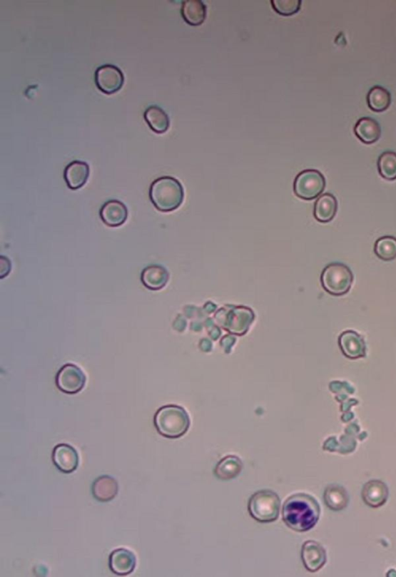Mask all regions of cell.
Segmentation results:
<instances>
[{"label": "cell", "mask_w": 396, "mask_h": 577, "mask_svg": "<svg viewBox=\"0 0 396 577\" xmlns=\"http://www.w3.org/2000/svg\"><path fill=\"white\" fill-rule=\"evenodd\" d=\"M320 508L317 500L305 493L289 497L283 506V522L294 531L308 532L318 522Z\"/></svg>", "instance_id": "1"}, {"label": "cell", "mask_w": 396, "mask_h": 577, "mask_svg": "<svg viewBox=\"0 0 396 577\" xmlns=\"http://www.w3.org/2000/svg\"><path fill=\"white\" fill-rule=\"evenodd\" d=\"M150 198L153 206L161 212L176 210L183 201V185L171 176H163L151 184Z\"/></svg>", "instance_id": "2"}, {"label": "cell", "mask_w": 396, "mask_h": 577, "mask_svg": "<svg viewBox=\"0 0 396 577\" xmlns=\"http://www.w3.org/2000/svg\"><path fill=\"white\" fill-rule=\"evenodd\" d=\"M154 426L163 436L177 439L186 434L190 427V418L186 409L177 405L162 407L154 416Z\"/></svg>", "instance_id": "3"}, {"label": "cell", "mask_w": 396, "mask_h": 577, "mask_svg": "<svg viewBox=\"0 0 396 577\" xmlns=\"http://www.w3.org/2000/svg\"><path fill=\"white\" fill-rule=\"evenodd\" d=\"M281 501L275 492L269 489L254 493L248 501V510L257 522L270 524L278 519Z\"/></svg>", "instance_id": "4"}, {"label": "cell", "mask_w": 396, "mask_h": 577, "mask_svg": "<svg viewBox=\"0 0 396 577\" xmlns=\"http://www.w3.org/2000/svg\"><path fill=\"white\" fill-rule=\"evenodd\" d=\"M320 280L322 286L327 292L335 296H340L347 294L351 290L354 276L347 266L340 263H332L324 269Z\"/></svg>", "instance_id": "5"}, {"label": "cell", "mask_w": 396, "mask_h": 577, "mask_svg": "<svg viewBox=\"0 0 396 577\" xmlns=\"http://www.w3.org/2000/svg\"><path fill=\"white\" fill-rule=\"evenodd\" d=\"M326 187L323 174L316 170L300 172L293 183V190L297 197L305 200H312L320 197Z\"/></svg>", "instance_id": "6"}, {"label": "cell", "mask_w": 396, "mask_h": 577, "mask_svg": "<svg viewBox=\"0 0 396 577\" xmlns=\"http://www.w3.org/2000/svg\"><path fill=\"white\" fill-rule=\"evenodd\" d=\"M86 376L81 368L72 364L63 366L56 376V385L61 392L76 394L84 389Z\"/></svg>", "instance_id": "7"}, {"label": "cell", "mask_w": 396, "mask_h": 577, "mask_svg": "<svg viewBox=\"0 0 396 577\" xmlns=\"http://www.w3.org/2000/svg\"><path fill=\"white\" fill-rule=\"evenodd\" d=\"M95 82L100 91L106 95H113L122 89L125 77L123 71L115 65L105 64L97 68Z\"/></svg>", "instance_id": "8"}, {"label": "cell", "mask_w": 396, "mask_h": 577, "mask_svg": "<svg viewBox=\"0 0 396 577\" xmlns=\"http://www.w3.org/2000/svg\"><path fill=\"white\" fill-rule=\"evenodd\" d=\"M52 461L60 471L70 474L75 471L79 464V456L75 448L68 444H59L52 452Z\"/></svg>", "instance_id": "9"}, {"label": "cell", "mask_w": 396, "mask_h": 577, "mask_svg": "<svg viewBox=\"0 0 396 577\" xmlns=\"http://www.w3.org/2000/svg\"><path fill=\"white\" fill-rule=\"evenodd\" d=\"M301 559L308 571L315 573L326 563V551L318 542L307 541L302 546Z\"/></svg>", "instance_id": "10"}, {"label": "cell", "mask_w": 396, "mask_h": 577, "mask_svg": "<svg viewBox=\"0 0 396 577\" xmlns=\"http://www.w3.org/2000/svg\"><path fill=\"white\" fill-rule=\"evenodd\" d=\"M136 558L133 552L127 548H119L110 554L108 566L110 571L117 576H128L136 568Z\"/></svg>", "instance_id": "11"}, {"label": "cell", "mask_w": 396, "mask_h": 577, "mask_svg": "<svg viewBox=\"0 0 396 577\" xmlns=\"http://www.w3.org/2000/svg\"><path fill=\"white\" fill-rule=\"evenodd\" d=\"M99 214L105 225L110 228H118L126 223L128 209L123 203L113 200L104 203Z\"/></svg>", "instance_id": "12"}, {"label": "cell", "mask_w": 396, "mask_h": 577, "mask_svg": "<svg viewBox=\"0 0 396 577\" xmlns=\"http://www.w3.org/2000/svg\"><path fill=\"white\" fill-rule=\"evenodd\" d=\"M90 174L89 165L86 162L73 161L66 166L64 172V180L72 190H76L85 185Z\"/></svg>", "instance_id": "13"}, {"label": "cell", "mask_w": 396, "mask_h": 577, "mask_svg": "<svg viewBox=\"0 0 396 577\" xmlns=\"http://www.w3.org/2000/svg\"><path fill=\"white\" fill-rule=\"evenodd\" d=\"M168 270L159 265H152L143 269L141 281L143 285L152 291H158L169 281Z\"/></svg>", "instance_id": "14"}, {"label": "cell", "mask_w": 396, "mask_h": 577, "mask_svg": "<svg viewBox=\"0 0 396 577\" xmlns=\"http://www.w3.org/2000/svg\"><path fill=\"white\" fill-rule=\"evenodd\" d=\"M339 345L344 355L350 359H358L365 355V342L353 331L345 332L339 338Z\"/></svg>", "instance_id": "15"}, {"label": "cell", "mask_w": 396, "mask_h": 577, "mask_svg": "<svg viewBox=\"0 0 396 577\" xmlns=\"http://www.w3.org/2000/svg\"><path fill=\"white\" fill-rule=\"evenodd\" d=\"M354 132L359 141L367 145L376 143L382 134L380 124L375 119L368 117L357 121Z\"/></svg>", "instance_id": "16"}, {"label": "cell", "mask_w": 396, "mask_h": 577, "mask_svg": "<svg viewBox=\"0 0 396 577\" xmlns=\"http://www.w3.org/2000/svg\"><path fill=\"white\" fill-rule=\"evenodd\" d=\"M91 491L96 500L101 502L110 501L118 495V484L112 476H102L95 480Z\"/></svg>", "instance_id": "17"}, {"label": "cell", "mask_w": 396, "mask_h": 577, "mask_svg": "<svg viewBox=\"0 0 396 577\" xmlns=\"http://www.w3.org/2000/svg\"><path fill=\"white\" fill-rule=\"evenodd\" d=\"M388 488L381 481L373 480L365 484L362 490V498L367 506L380 507L388 498Z\"/></svg>", "instance_id": "18"}, {"label": "cell", "mask_w": 396, "mask_h": 577, "mask_svg": "<svg viewBox=\"0 0 396 577\" xmlns=\"http://www.w3.org/2000/svg\"><path fill=\"white\" fill-rule=\"evenodd\" d=\"M337 201L335 195L325 193L320 195L315 204L314 215L320 223H329L332 220L337 213Z\"/></svg>", "instance_id": "19"}, {"label": "cell", "mask_w": 396, "mask_h": 577, "mask_svg": "<svg viewBox=\"0 0 396 577\" xmlns=\"http://www.w3.org/2000/svg\"><path fill=\"white\" fill-rule=\"evenodd\" d=\"M181 15L188 24L200 26L205 21L207 7L200 0H187L182 4Z\"/></svg>", "instance_id": "20"}, {"label": "cell", "mask_w": 396, "mask_h": 577, "mask_svg": "<svg viewBox=\"0 0 396 577\" xmlns=\"http://www.w3.org/2000/svg\"><path fill=\"white\" fill-rule=\"evenodd\" d=\"M243 469V464L240 459L235 455H228L218 463L214 472L217 479L229 481L239 476Z\"/></svg>", "instance_id": "21"}, {"label": "cell", "mask_w": 396, "mask_h": 577, "mask_svg": "<svg viewBox=\"0 0 396 577\" xmlns=\"http://www.w3.org/2000/svg\"><path fill=\"white\" fill-rule=\"evenodd\" d=\"M144 119L150 128L156 134L168 132L170 127V118L164 110L156 106L147 108L144 113Z\"/></svg>", "instance_id": "22"}, {"label": "cell", "mask_w": 396, "mask_h": 577, "mask_svg": "<svg viewBox=\"0 0 396 577\" xmlns=\"http://www.w3.org/2000/svg\"><path fill=\"white\" fill-rule=\"evenodd\" d=\"M391 101L390 91L381 86L373 87L367 96L368 107L375 113H383L388 109L391 105Z\"/></svg>", "instance_id": "23"}, {"label": "cell", "mask_w": 396, "mask_h": 577, "mask_svg": "<svg viewBox=\"0 0 396 577\" xmlns=\"http://www.w3.org/2000/svg\"><path fill=\"white\" fill-rule=\"evenodd\" d=\"M324 497L327 506L335 511L342 510L347 504V491L342 486H329L325 491Z\"/></svg>", "instance_id": "24"}, {"label": "cell", "mask_w": 396, "mask_h": 577, "mask_svg": "<svg viewBox=\"0 0 396 577\" xmlns=\"http://www.w3.org/2000/svg\"><path fill=\"white\" fill-rule=\"evenodd\" d=\"M377 170L382 178L386 180H396V153L385 152L377 160Z\"/></svg>", "instance_id": "25"}, {"label": "cell", "mask_w": 396, "mask_h": 577, "mask_svg": "<svg viewBox=\"0 0 396 577\" xmlns=\"http://www.w3.org/2000/svg\"><path fill=\"white\" fill-rule=\"evenodd\" d=\"M376 256L385 262L396 258V238L385 236L375 242L374 247Z\"/></svg>", "instance_id": "26"}, {"label": "cell", "mask_w": 396, "mask_h": 577, "mask_svg": "<svg viewBox=\"0 0 396 577\" xmlns=\"http://www.w3.org/2000/svg\"><path fill=\"white\" fill-rule=\"evenodd\" d=\"M274 11L281 16H290L298 14L301 8L300 0H273Z\"/></svg>", "instance_id": "27"}, {"label": "cell", "mask_w": 396, "mask_h": 577, "mask_svg": "<svg viewBox=\"0 0 396 577\" xmlns=\"http://www.w3.org/2000/svg\"><path fill=\"white\" fill-rule=\"evenodd\" d=\"M11 260L5 256H1L0 257V277L3 279L8 276L11 271Z\"/></svg>", "instance_id": "28"}]
</instances>
